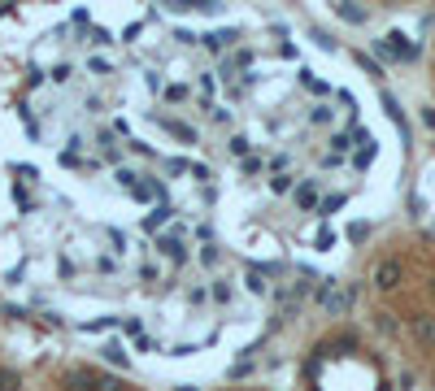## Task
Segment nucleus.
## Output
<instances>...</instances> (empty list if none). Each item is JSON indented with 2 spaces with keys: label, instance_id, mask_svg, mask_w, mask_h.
<instances>
[{
  "label": "nucleus",
  "instance_id": "f257e3e1",
  "mask_svg": "<svg viewBox=\"0 0 435 391\" xmlns=\"http://www.w3.org/2000/svg\"><path fill=\"white\" fill-rule=\"evenodd\" d=\"M353 304L409 383L435 391V226H388L353 266Z\"/></svg>",
  "mask_w": 435,
  "mask_h": 391
},
{
  "label": "nucleus",
  "instance_id": "f03ea898",
  "mask_svg": "<svg viewBox=\"0 0 435 391\" xmlns=\"http://www.w3.org/2000/svg\"><path fill=\"white\" fill-rule=\"evenodd\" d=\"M392 365L396 361L379 348V339L357 322L318 339L300 365V383L305 391H396Z\"/></svg>",
  "mask_w": 435,
  "mask_h": 391
},
{
  "label": "nucleus",
  "instance_id": "7ed1b4c3",
  "mask_svg": "<svg viewBox=\"0 0 435 391\" xmlns=\"http://www.w3.org/2000/svg\"><path fill=\"white\" fill-rule=\"evenodd\" d=\"M0 391H22V374L5 361V352H0Z\"/></svg>",
  "mask_w": 435,
  "mask_h": 391
},
{
  "label": "nucleus",
  "instance_id": "20e7f679",
  "mask_svg": "<svg viewBox=\"0 0 435 391\" xmlns=\"http://www.w3.org/2000/svg\"><path fill=\"white\" fill-rule=\"evenodd\" d=\"M427 92H431V104H435V31H431V44H427Z\"/></svg>",
  "mask_w": 435,
  "mask_h": 391
}]
</instances>
